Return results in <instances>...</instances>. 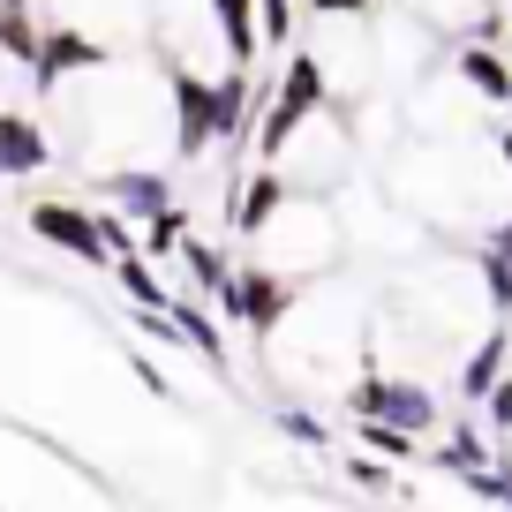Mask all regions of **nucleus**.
Segmentation results:
<instances>
[{
    "label": "nucleus",
    "instance_id": "nucleus-1",
    "mask_svg": "<svg viewBox=\"0 0 512 512\" xmlns=\"http://www.w3.org/2000/svg\"><path fill=\"white\" fill-rule=\"evenodd\" d=\"M241 249H249L256 264H272L279 279H294V287H302V272H324V264H332L339 226H332V211H324V204H309V196H287L272 219H264L249 241H241Z\"/></svg>",
    "mask_w": 512,
    "mask_h": 512
},
{
    "label": "nucleus",
    "instance_id": "nucleus-2",
    "mask_svg": "<svg viewBox=\"0 0 512 512\" xmlns=\"http://www.w3.org/2000/svg\"><path fill=\"white\" fill-rule=\"evenodd\" d=\"M317 113H324V61L317 53H294L287 76H279V91H272V106H264V121H256V159L272 166Z\"/></svg>",
    "mask_w": 512,
    "mask_h": 512
},
{
    "label": "nucleus",
    "instance_id": "nucleus-3",
    "mask_svg": "<svg viewBox=\"0 0 512 512\" xmlns=\"http://www.w3.org/2000/svg\"><path fill=\"white\" fill-rule=\"evenodd\" d=\"M347 415L354 422H384V430H400V437H430L437 422V392L415 377H384V369H369L362 384H347Z\"/></svg>",
    "mask_w": 512,
    "mask_h": 512
},
{
    "label": "nucleus",
    "instance_id": "nucleus-4",
    "mask_svg": "<svg viewBox=\"0 0 512 512\" xmlns=\"http://www.w3.org/2000/svg\"><path fill=\"white\" fill-rule=\"evenodd\" d=\"M294 302H302V287H294V279H279L272 264H256V256H241L234 272H226V287H219V317H226V324H249L256 339H272L279 324H287Z\"/></svg>",
    "mask_w": 512,
    "mask_h": 512
},
{
    "label": "nucleus",
    "instance_id": "nucleus-5",
    "mask_svg": "<svg viewBox=\"0 0 512 512\" xmlns=\"http://www.w3.org/2000/svg\"><path fill=\"white\" fill-rule=\"evenodd\" d=\"M98 68H113V46L98 31H83V23H46L38 31V61H31L38 91H61L68 76H98Z\"/></svg>",
    "mask_w": 512,
    "mask_h": 512
},
{
    "label": "nucleus",
    "instance_id": "nucleus-6",
    "mask_svg": "<svg viewBox=\"0 0 512 512\" xmlns=\"http://www.w3.org/2000/svg\"><path fill=\"white\" fill-rule=\"evenodd\" d=\"M98 189H106L113 211H128V226L136 219H159V211H174V181L159 174V166H128V174H98Z\"/></svg>",
    "mask_w": 512,
    "mask_h": 512
},
{
    "label": "nucleus",
    "instance_id": "nucleus-7",
    "mask_svg": "<svg viewBox=\"0 0 512 512\" xmlns=\"http://www.w3.org/2000/svg\"><path fill=\"white\" fill-rule=\"evenodd\" d=\"M31 234L53 241V249H68V256H83V264H113V256L98 249V234H91V211H76V204H31Z\"/></svg>",
    "mask_w": 512,
    "mask_h": 512
},
{
    "label": "nucleus",
    "instance_id": "nucleus-8",
    "mask_svg": "<svg viewBox=\"0 0 512 512\" xmlns=\"http://www.w3.org/2000/svg\"><path fill=\"white\" fill-rule=\"evenodd\" d=\"M53 144H46V128H38V113H8L0 106V174L16 181V174H46Z\"/></svg>",
    "mask_w": 512,
    "mask_h": 512
},
{
    "label": "nucleus",
    "instance_id": "nucleus-9",
    "mask_svg": "<svg viewBox=\"0 0 512 512\" xmlns=\"http://www.w3.org/2000/svg\"><path fill=\"white\" fill-rule=\"evenodd\" d=\"M505 369H512V324H490V339H482L475 354H467V369H460V400H490L497 384H505Z\"/></svg>",
    "mask_w": 512,
    "mask_h": 512
},
{
    "label": "nucleus",
    "instance_id": "nucleus-10",
    "mask_svg": "<svg viewBox=\"0 0 512 512\" xmlns=\"http://www.w3.org/2000/svg\"><path fill=\"white\" fill-rule=\"evenodd\" d=\"M279 204H287V181H279L272 166H256V174H249V189H241L234 204H226V219H234V241H249V234H256L264 219H272Z\"/></svg>",
    "mask_w": 512,
    "mask_h": 512
},
{
    "label": "nucleus",
    "instance_id": "nucleus-11",
    "mask_svg": "<svg viewBox=\"0 0 512 512\" xmlns=\"http://www.w3.org/2000/svg\"><path fill=\"white\" fill-rule=\"evenodd\" d=\"M211 16H219V38H226V61L234 68H256L264 38H256V0H204Z\"/></svg>",
    "mask_w": 512,
    "mask_h": 512
},
{
    "label": "nucleus",
    "instance_id": "nucleus-12",
    "mask_svg": "<svg viewBox=\"0 0 512 512\" xmlns=\"http://www.w3.org/2000/svg\"><path fill=\"white\" fill-rule=\"evenodd\" d=\"M113 279H121V294H128L136 309H144V317H166V309H174L166 279L151 272V256H113Z\"/></svg>",
    "mask_w": 512,
    "mask_h": 512
},
{
    "label": "nucleus",
    "instance_id": "nucleus-13",
    "mask_svg": "<svg viewBox=\"0 0 512 512\" xmlns=\"http://www.w3.org/2000/svg\"><path fill=\"white\" fill-rule=\"evenodd\" d=\"M166 324H174L181 347H196V362H211V369L226 362V332H219V324H211L196 302H174V309H166Z\"/></svg>",
    "mask_w": 512,
    "mask_h": 512
},
{
    "label": "nucleus",
    "instance_id": "nucleus-14",
    "mask_svg": "<svg viewBox=\"0 0 512 512\" xmlns=\"http://www.w3.org/2000/svg\"><path fill=\"white\" fill-rule=\"evenodd\" d=\"M460 76L475 83V91L490 98V106H497V98H512V68L497 61V53L482 46V38H475V46H460Z\"/></svg>",
    "mask_w": 512,
    "mask_h": 512
},
{
    "label": "nucleus",
    "instance_id": "nucleus-15",
    "mask_svg": "<svg viewBox=\"0 0 512 512\" xmlns=\"http://www.w3.org/2000/svg\"><path fill=\"white\" fill-rule=\"evenodd\" d=\"M181 249H189V211H181V204L159 211V219L136 234V256H181Z\"/></svg>",
    "mask_w": 512,
    "mask_h": 512
},
{
    "label": "nucleus",
    "instance_id": "nucleus-16",
    "mask_svg": "<svg viewBox=\"0 0 512 512\" xmlns=\"http://www.w3.org/2000/svg\"><path fill=\"white\" fill-rule=\"evenodd\" d=\"M181 272L196 279V294H211V302H219V287H226V272H234V264H226L211 241H196V234H189V249H181Z\"/></svg>",
    "mask_w": 512,
    "mask_h": 512
},
{
    "label": "nucleus",
    "instance_id": "nucleus-17",
    "mask_svg": "<svg viewBox=\"0 0 512 512\" xmlns=\"http://www.w3.org/2000/svg\"><path fill=\"white\" fill-rule=\"evenodd\" d=\"M0 61H23V68L38 61V23H31V8H0Z\"/></svg>",
    "mask_w": 512,
    "mask_h": 512
},
{
    "label": "nucleus",
    "instance_id": "nucleus-18",
    "mask_svg": "<svg viewBox=\"0 0 512 512\" xmlns=\"http://www.w3.org/2000/svg\"><path fill=\"white\" fill-rule=\"evenodd\" d=\"M354 437H362V452L369 460H415V437H400V430H384V422H354Z\"/></svg>",
    "mask_w": 512,
    "mask_h": 512
},
{
    "label": "nucleus",
    "instance_id": "nucleus-19",
    "mask_svg": "<svg viewBox=\"0 0 512 512\" xmlns=\"http://www.w3.org/2000/svg\"><path fill=\"white\" fill-rule=\"evenodd\" d=\"M339 475H347V482H354L362 497H392V490H400V475H392L384 460H369V452H354V460L339 467Z\"/></svg>",
    "mask_w": 512,
    "mask_h": 512
},
{
    "label": "nucleus",
    "instance_id": "nucleus-20",
    "mask_svg": "<svg viewBox=\"0 0 512 512\" xmlns=\"http://www.w3.org/2000/svg\"><path fill=\"white\" fill-rule=\"evenodd\" d=\"M279 437H294V445H309V452H324V445H332V430H324V422L317 415H309V407H279Z\"/></svg>",
    "mask_w": 512,
    "mask_h": 512
},
{
    "label": "nucleus",
    "instance_id": "nucleus-21",
    "mask_svg": "<svg viewBox=\"0 0 512 512\" xmlns=\"http://www.w3.org/2000/svg\"><path fill=\"white\" fill-rule=\"evenodd\" d=\"M256 38L287 46V38H294V0H256Z\"/></svg>",
    "mask_w": 512,
    "mask_h": 512
},
{
    "label": "nucleus",
    "instance_id": "nucleus-22",
    "mask_svg": "<svg viewBox=\"0 0 512 512\" xmlns=\"http://www.w3.org/2000/svg\"><path fill=\"white\" fill-rule=\"evenodd\" d=\"M377 0H309V16H369Z\"/></svg>",
    "mask_w": 512,
    "mask_h": 512
},
{
    "label": "nucleus",
    "instance_id": "nucleus-23",
    "mask_svg": "<svg viewBox=\"0 0 512 512\" xmlns=\"http://www.w3.org/2000/svg\"><path fill=\"white\" fill-rule=\"evenodd\" d=\"M497 151H505V166H512V128H505V136H497Z\"/></svg>",
    "mask_w": 512,
    "mask_h": 512
},
{
    "label": "nucleus",
    "instance_id": "nucleus-24",
    "mask_svg": "<svg viewBox=\"0 0 512 512\" xmlns=\"http://www.w3.org/2000/svg\"><path fill=\"white\" fill-rule=\"evenodd\" d=\"M497 505H505V512H512V490H505V497H497Z\"/></svg>",
    "mask_w": 512,
    "mask_h": 512
},
{
    "label": "nucleus",
    "instance_id": "nucleus-25",
    "mask_svg": "<svg viewBox=\"0 0 512 512\" xmlns=\"http://www.w3.org/2000/svg\"><path fill=\"white\" fill-rule=\"evenodd\" d=\"M369 512H392V505H369Z\"/></svg>",
    "mask_w": 512,
    "mask_h": 512
}]
</instances>
